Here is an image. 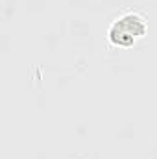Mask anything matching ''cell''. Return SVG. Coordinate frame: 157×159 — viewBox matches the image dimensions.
Returning <instances> with one entry per match:
<instances>
[{
	"mask_svg": "<svg viewBox=\"0 0 157 159\" xmlns=\"http://www.w3.org/2000/svg\"><path fill=\"white\" fill-rule=\"evenodd\" d=\"M142 34H144V20L135 13H128L111 24L109 41L113 44H124L126 46V44H131Z\"/></svg>",
	"mask_w": 157,
	"mask_h": 159,
	"instance_id": "6da1fadb",
	"label": "cell"
}]
</instances>
